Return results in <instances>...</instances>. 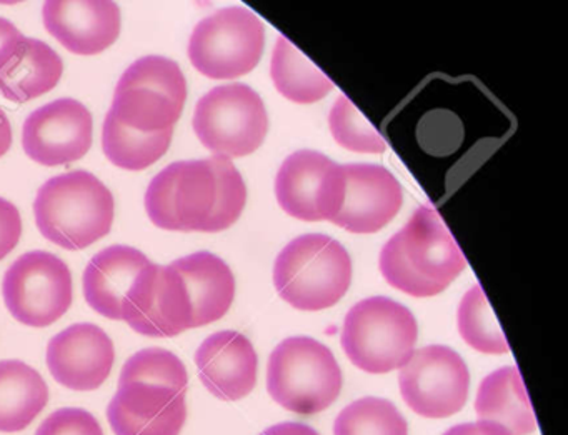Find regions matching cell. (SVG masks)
<instances>
[{
    "instance_id": "1",
    "label": "cell",
    "mask_w": 568,
    "mask_h": 435,
    "mask_svg": "<svg viewBox=\"0 0 568 435\" xmlns=\"http://www.w3.org/2000/svg\"><path fill=\"white\" fill-rule=\"evenodd\" d=\"M385 281L412 297L442 294L467 267L454 235L432 204L422 205L381 252Z\"/></svg>"
},
{
    "instance_id": "2",
    "label": "cell",
    "mask_w": 568,
    "mask_h": 435,
    "mask_svg": "<svg viewBox=\"0 0 568 435\" xmlns=\"http://www.w3.org/2000/svg\"><path fill=\"white\" fill-rule=\"evenodd\" d=\"M114 195L94 174L72 171L49 179L34 201L36 224L48 241L82 251L111 232Z\"/></svg>"
},
{
    "instance_id": "3",
    "label": "cell",
    "mask_w": 568,
    "mask_h": 435,
    "mask_svg": "<svg viewBox=\"0 0 568 435\" xmlns=\"http://www.w3.org/2000/svg\"><path fill=\"white\" fill-rule=\"evenodd\" d=\"M352 282V259L341 242L305 234L285 245L274 265L278 295L298 311H324L337 304Z\"/></svg>"
},
{
    "instance_id": "4",
    "label": "cell",
    "mask_w": 568,
    "mask_h": 435,
    "mask_svg": "<svg viewBox=\"0 0 568 435\" xmlns=\"http://www.w3.org/2000/svg\"><path fill=\"white\" fill-rule=\"evenodd\" d=\"M342 385L338 362L331 348L315 338H285L268 358V394L294 414L314 415L331 407Z\"/></svg>"
},
{
    "instance_id": "5",
    "label": "cell",
    "mask_w": 568,
    "mask_h": 435,
    "mask_svg": "<svg viewBox=\"0 0 568 435\" xmlns=\"http://www.w3.org/2000/svg\"><path fill=\"white\" fill-rule=\"evenodd\" d=\"M417 337V321L405 305L388 297H371L345 315L341 342L355 367L387 374L407 364Z\"/></svg>"
},
{
    "instance_id": "6",
    "label": "cell",
    "mask_w": 568,
    "mask_h": 435,
    "mask_svg": "<svg viewBox=\"0 0 568 435\" xmlns=\"http://www.w3.org/2000/svg\"><path fill=\"white\" fill-rule=\"evenodd\" d=\"M187 101V82L178 62L145 55L119 79L111 112L125 128L139 132L174 129Z\"/></svg>"
},
{
    "instance_id": "7",
    "label": "cell",
    "mask_w": 568,
    "mask_h": 435,
    "mask_svg": "<svg viewBox=\"0 0 568 435\" xmlns=\"http://www.w3.org/2000/svg\"><path fill=\"white\" fill-rule=\"evenodd\" d=\"M265 29L245 8L214 12L195 26L189 59L205 78L232 81L257 68L264 52Z\"/></svg>"
},
{
    "instance_id": "8",
    "label": "cell",
    "mask_w": 568,
    "mask_h": 435,
    "mask_svg": "<svg viewBox=\"0 0 568 435\" xmlns=\"http://www.w3.org/2000/svg\"><path fill=\"white\" fill-rule=\"evenodd\" d=\"M192 125L202 145L215 155L245 158L264 144L268 118L261 95L235 82L209 91L195 105Z\"/></svg>"
},
{
    "instance_id": "9",
    "label": "cell",
    "mask_w": 568,
    "mask_h": 435,
    "mask_svg": "<svg viewBox=\"0 0 568 435\" xmlns=\"http://www.w3.org/2000/svg\"><path fill=\"white\" fill-rule=\"evenodd\" d=\"M211 161H181L159 172L145 192V211L164 231L205 232L217 205Z\"/></svg>"
},
{
    "instance_id": "10",
    "label": "cell",
    "mask_w": 568,
    "mask_h": 435,
    "mask_svg": "<svg viewBox=\"0 0 568 435\" xmlns=\"http://www.w3.org/2000/svg\"><path fill=\"white\" fill-rule=\"evenodd\" d=\"M6 307L29 327H48L72 305V274L58 255L45 251L21 255L2 281Z\"/></svg>"
},
{
    "instance_id": "11",
    "label": "cell",
    "mask_w": 568,
    "mask_h": 435,
    "mask_svg": "<svg viewBox=\"0 0 568 435\" xmlns=\"http://www.w3.org/2000/svg\"><path fill=\"white\" fill-rule=\"evenodd\" d=\"M398 385L405 404L425 418H445L464 408L470 374L464 358L445 345L414 351L400 368Z\"/></svg>"
},
{
    "instance_id": "12",
    "label": "cell",
    "mask_w": 568,
    "mask_h": 435,
    "mask_svg": "<svg viewBox=\"0 0 568 435\" xmlns=\"http://www.w3.org/2000/svg\"><path fill=\"white\" fill-rule=\"evenodd\" d=\"M275 195L278 205L298 221L332 222L344 204V165L321 152H294L278 169Z\"/></svg>"
},
{
    "instance_id": "13",
    "label": "cell",
    "mask_w": 568,
    "mask_h": 435,
    "mask_svg": "<svg viewBox=\"0 0 568 435\" xmlns=\"http://www.w3.org/2000/svg\"><path fill=\"white\" fill-rule=\"evenodd\" d=\"M122 321L148 337H175L192 328V304L184 279L171 264L149 262L125 295Z\"/></svg>"
},
{
    "instance_id": "14",
    "label": "cell",
    "mask_w": 568,
    "mask_h": 435,
    "mask_svg": "<svg viewBox=\"0 0 568 435\" xmlns=\"http://www.w3.org/2000/svg\"><path fill=\"white\" fill-rule=\"evenodd\" d=\"M94 121L89 109L75 99H58L26 119L22 148L45 168L81 161L92 145Z\"/></svg>"
},
{
    "instance_id": "15",
    "label": "cell",
    "mask_w": 568,
    "mask_h": 435,
    "mask_svg": "<svg viewBox=\"0 0 568 435\" xmlns=\"http://www.w3.org/2000/svg\"><path fill=\"white\" fill-rule=\"evenodd\" d=\"M185 395L152 382H119L108 407L109 424L115 435H179L187 418Z\"/></svg>"
},
{
    "instance_id": "16",
    "label": "cell",
    "mask_w": 568,
    "mask_h": 435,
    "mask_svg": "<svg viewBox=\"0 0 568 435\" xmlns=\"http://www.w3.org/2000/svg\"><path fill=\"white\" fill-rule=\"evenodd\" d=\"M111 337L95 324H74L59 332L48 345V367L55 382L71 391L101 387L114 367Z\"/></svg>"
},
{
    "instance_id": "17",
    "label": "cell",
    "mask_w": 568,
    "mask_h": 435,
    "mask_svg": "<svg viewBox=\"0 0 568 435\" xmlns=\"http://www.w3.org/2000/svg\"><path fill=\"white\" fill-rule=\"evenodd\" d=\"M345 198L332 224L352 234H374L400 211L404 192L390 171L375 164H347Z\"/></svg>"
},
{
    "instance_id": "18",
    "label": "cell",
    "mask_w": 568,
    "mask_h": 435,
    "mask_svg": "<svg viewBox=\"0 0 568 435\" xmlns=\"http://www.w3.org/2000/svg\"><path fill=\"white\" fill-rule=\"evenodd\" d=\"M42 19L72 54H101L121 36V9L112 0H48Z\"/></svg>"
},
{
    "instance_id": "19",
    "label": "cell",
    "mask_w": 568,
    "mask_h": 435,
    "mask_svg": "<svg viewBox=\"0 0 568 435\" xmlns=\"http://www.w3.org/2000/svg\"><path fill=\"white\" fill-rule=\"evenodd\" d=\"M204 387L222 401H241L254 391L258 358L254 345L235 331L215 332L195 352Z\"/></svg>"
},
{
    "instance_id": "20",
    "label": "cell",
    "mask_w": 568,
    "mask_h": 435,
    "mask_svg": "<svg viewBox=\"0 0 568 435\" xmlns=\"http://www.w3.org/2000/svg\"><path fill=\"white\" fill-rule=\"evenodd\" d=\"M62 72L61 55L39 39L19 36L0 52V92L18 104L51 92Z\"/></svg>"
},
{
    "instance_id": "21",
    "label": "cell",
    "mask_w": 568,
    "mask_h": 435,
    "mask_svg": "<svg viewBox=\"0 0 568 435\" xmlns=\"http://www.w3.org/2000/svg\"><path fill=\"white\" fill-rule=\"evenodd\" d=\"M149 259L129 245H112L95 254L84 272V295L98 314L122 321V304Z\"/></svg>"
},
{
    "instance_id": "22",
    "label": "cell",
    "mask_w": 568,
    "mask_h": 435,
    "mask_svg": "<svg viewBox=\"0 0 568 435\" xmlns=\"http://www.w3.org/2000/svg\"><path fill=\"white\" fill-rule=\"evenodd\" d=\"M184 279L192 304V328L212 324L227 314L235 297L231 267L211 252H195L172 262Z\"/></svg>"
},
{
    "instance_id": "23",
    "label": "cell",
    "mask_w": 568,
    "mask_h": 435,
    "mask_svg": "<svg viewBox=\"0 0 568 435\" xmlns=\"http://www.w3.org/2000/svg\"><path fill=\"white\" fill-rule=\"evenodd\" d=\"M478 421L494 422L511 435L537 431L534 408L517 367H501L481 381L475 398Z\"/></svg>"
},
{
    "instance_id": "24",
    "label": "cell",
    "mask_w": 568,
    "mask_h": 435,
    "mask_svg": "<svg viewBox=\"0 0 568 435\" xmlns=\"http://www.w3.org/2000/svg\"><path fill=\"white\" fill-rule=\"evenodd\" d=\"M49 402L42 375L22 361H0V432L24 431Z\"/></svg>"
},
{
    "instance_id": "25",
    "label": "cell",
    "mask_w": 568,
    "mask_h": 435,
    "mask_svg": "<svg viewBox=\"0 0 568 435\" xmlns=\"http://www.w3.org/2000/svg\"><path fill=\"white\" fill-rule=\"evenodd\" d=\"M272 82L278 94L295 104H315L334 91V82L281 36L272 54Z\"/></svg>"
},
{
    "instance_id": "26",
    "label": "cell",
    "mask_w": 568,
    "mask_h": 435,
    "mask_svg": "<svg viewBox=\"0 0 568 435\" xmlns=\"http://www.w3.org/2000/svg\"><path fill=\"white\" fill-rule=\"evenodd\" d=\"M174 129L162 132H139L125 128L109 111L102 128L105 158L124 171H144L161 161L171 148Z\"/></svg>"
},
{
    "instance_id": "27",
    "label": "cell",
    "mask_w": 568,
    "mask_h": 435,
    "mask_svg": "<svg viewBox=\"0 0 568 435\" xmlns=\"http://www.w3.org/2000/svg\"><path fill=\"white\" fill-rule=\"evenodd\" d=\"M458 332L462 338L481 354H507V338L485 297L480 284H475L458 305Z\"/></svg>"
},
{
    "instance_id": "28",
    "label": "cell",
    "mask_w": 568,
    "mask_h": 435,
    "mask_svg": "<svg viewBox=\"0 0 568 435\" xmlns=\"http://www.w3.org/2000/svg\"><path fill=\"white\" fill-rule=\"evenodd\" d=\"M334 435H408V425L390 401L364 397L337 415Z\"/></svg>"
},
{
    "instance_id": "29",
    "label": "cell",
    "mask_w": 568,
    "mask_h": 435,
    "mask_svg": "<svg viewBox=\"0 0 568 435\" xmlns=\"http://www.w3.org/2000/svg\"><path fill=\"white\" fill-rule=\"evenodd\" d=\"M328 128L335 142L344 149L361 154H382L387 149L377 129L352 104L347 95H338L328 115Z\"/></svg>"
},
{
    "instance_id": "30",
    "label": "cell",
    "mask_w": 568,
    "mask_h": 435,
    "mask_svg": "<svg viewBox=\"0 0 568 435\" xmlns=\"http://www.w3.org/2000/svg\"><path fill=\"white\" fill-rule=\"evenodd\" d=\"M142 381L187 392L189 375L184 362L161 347L144 348L132 355L122 367L119 382Z\"/></svg>"
},
{
    "instance_id": "31",
    "label": "cell",
    "mask_w": 568,
    "mask_h": 435,
    "mask_svg": "<svg viewBox=\"0 0 568 435\" xmlns=\"http://www.w3.org/2000/svg\"><path fill=\"white\" fill-rule=\"evenodd\" d=\"M214 168L215 178H217L219 198L215 205L214 215L209 222V234L222 232L232 227L244 212L245 202H247V188L241 172L235 168L231 159L214 155L209 159Z\"/></svg>"
},
{
    "instance_id": "32",
    "label": "cell",
    "mask_w": 568,
    "mask_h": 435,
    "mask_svg": "<svg viewBox=\"0 0 568 435\" xmlns=\"http://www.w3.org/2000/svg\"><path fill=\"white\" fill-rule=\"evenodd\" d=\"M36 435H104V431L91 412L68 407L49 415Z\"/></svg>"
},
{
    "instance_id": "33",
    "label": "cell",
    "mask_w": 568,
    "mask_h": 435,
    "mask_svg": "<svg viewBox=\"0 0 568 435\" xmlns=\"http://www.w3.org/2000/svg\"><path fill=\"white\" fill-rule=\"evenodd\" d=\"M22 235V219L19 209L12 202L0 198V261L8 257Z\"/></svg>"
},
{
    "instance_id": "34",
    "label": "cell",
    "mask_w": 568,
    "mask_h": 435,
    "mask_svg": "<svg viewBox=\"0 0 568 435\" xmlns=\"http://www.w3.org/2000/svg\"><path fill=\"white\" fill-rule=\"evenodd\" d=\"M444 435H511L507 428L494 422H468V424L455 425L448 428Z\"/></svg>"
},
{
    "instance_id": "35",
    "label": "cell",
    "mask_w": 568,
    "mask_h": 435,
    "mask_svg": "<svg viewBox=\"0 0 568 435\" xmlns=\"http://www.w3.org/2000/svg\"><path fill=\"white\" fill-rule=\"evenodd\" d=\"M261 435H318V432L302 422H282V424L272 425Z\"/></svg>"
},
{
    "instance_id": "36",
    "label": "cell",
    "mask_w": 568,
    "mask_h": 435,
    "mask_svg": "<svg viewBox=\"0 0 568 435\" xmlns=\"http://www.w3.org/2000/svg\"><path fill=\"white\" fill-rule=\"evenodd\" d=\"M12 145V128L6 112L0 109V158L8 154Z\"/></svg>"
},
{
    "instance_id": "37",
    "label": "cell",
    "mask_w": 568,
    "mask_h": 435,
    "mask_svg": "<svg viewBox=\"0 0 568 435\" xmlns=\"http://www.w3.org/2000/svg\"><path fill=\"white\" fill-rule=\"evenodd\" d=\"M19 36H22L21 31L11 21L0 18V52L4 51L6 45L18 39Z\"/></svg>"
}]
</instances>
